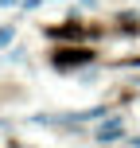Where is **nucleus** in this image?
Returning <instances> with one entry per match:
<instances>
[{"instance_id": "1", "label": "nucleus", "mask_w": 140, "mask_h": 148, "mask_svg": "<svg viewBox=\"0 0 140 148\" xmlns=\"http://www.w3.org/2000/svg\"><path fill=\"white\" fill-rule=\"evenodd\" d=\"M89 59H94V51H89V47H59V51H51V62H55V66H62V70L86 66Z\"/></svg>"}]
</instances>
